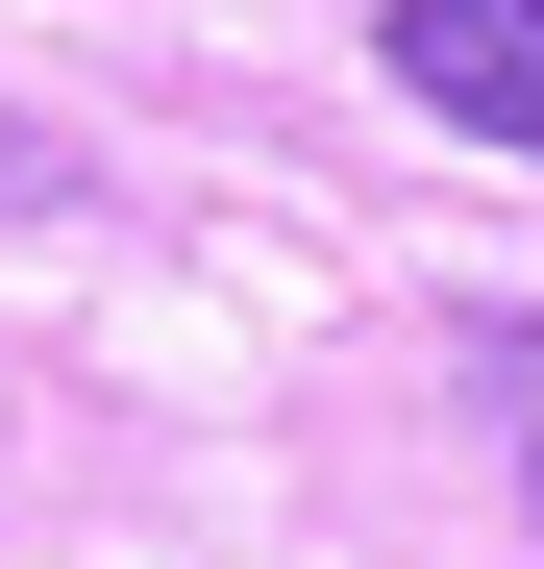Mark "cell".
Listing matches in <instances>:
<instances>
[{
  "label": "cell",
  "mask_w": 544,
  "mask_h": 569,
  "mask_svg": "<svg viewBox=\"0 0 544 569\" xmlns=\"http://www.w3.org/2000/svg\"><path fill=\"white\" fill-rule=\"evenodd\" d=\"M372 74L471 149H544V0H372Z\"/></svg>",
  "instance_id": "obj_1"
},
{
  "label": "cell",
  "mask_w": 544,
  "mask_h": 569,
  "mask_svg": "<svg viewBox=\"0 0 544 569\" xmlns=\"http://www.w3.org/2000/svg\"><path fill=\"white\" fill-rule=\"evenodd\" d=\"M0 223H74V149H50L26 100H0Z\"/></svg>",
  "instance_id": "obj_3"
},
{
  "label": "cell",
  "mask_w": 544,
  "mask_h": 569,
  "mask_svg": "<svg viewBox=\"0 0 544 569\" xmlns=\"http://www.w3.org/2000/svg\"><path fill=\"white\" fill-rule=\"evenodd\" d=\"M471 397H495V470H520V520H544V322H471Z\"/></svg>",
  "instance_id": "obj_2"
}]
</instances>
